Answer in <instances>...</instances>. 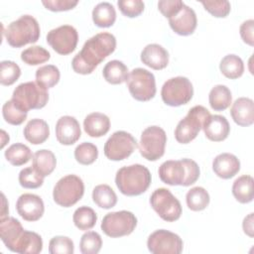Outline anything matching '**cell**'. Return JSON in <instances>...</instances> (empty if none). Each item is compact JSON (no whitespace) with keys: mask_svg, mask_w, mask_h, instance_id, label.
Listing matches in <instances>:
<instances>
[{"mask_svg":"<svg viewBox=\"0 0 254 254\" xmlns=\"http://www.w3.org/2000/svg\"><path fill=\"white\" fill-rule=\"evenodd\" d=\"M116 49V39L108 32H102L88 39L80 52L71 61L73 71L89 74L95 67Z\"/></svg>","mask_w":254,"mask_h":254,"instance_id":"obj_1","label":"cell"},{"mask_svg":"<svg viewBox=\"0 0 254 254\" xmlns=\"http://www.w3.org/2000/svg\"><path fill=\"white\" fill-rule=\"evenodd\" d=\"M161 181L170 186L189 187L199 178V167L191 159L169 160L159 167Z\"/></svg>","mask_w":254,"mask_h":254,"instance_id":"obj_2","label":"cell"},{"mask_svg":"<svg viewBox=\"0 0 254 254\" xmlns=\"http://www.w3.org/2000/svg\"><path fill=\"white\" fill-rule=\"evenodd\" d=\"M151 173L143 165L134 164L120 168L115 176V184L121 193L135 196L145 192L151 185Z\"/></svg>","mask_w":254,"mask_h":254,"instance_id":"obj_3","label":"cell"},{"mask_svg":"<svg viewBox=\"0 0 254 254\" xmlns=\"http://www.w3.org/2000/svg\"><path fill=\"white\" fill-rule=\"evenodd\" d=\"M40 25L31 15H23L11 22L4 31L7 43L13 48H21L36 43L40 38Z\"/></svg>","mask_w":254,"mask_h":254,"instance_id":"obj_4","label":"cell"},{"mask_svg":"<svg viewBox=\"0 0 254 254\" xmlns=\"http://www.w3.org/2000/svg\"><path fill=\"white\" fill-rule=\"evenodd\" d=\"M209 115V111L201 105H195L190 108L175 129L176 140L181 144H188L192 141L202 129V125Z\"/></svg>","mask_w":254,"mask_h":254,"instance_id":"obj_5","label":"cell"},{"mask_svg":"<svg viewBox=\"0 0 254 254\" xmlns=\"http://www.w3.org/2000/svg\"><path fill=\"white\" fill-rule=\"evenodd\" d=\"M84 193L82 180L76 175H66L60 179L53 190V197L57 204L70 207L81 199Z\"/></svg>","mask_w":254,"mask_h":254,"instance_id":"obj_6","label":"cell"},{"mask_svg":"<svg viewBox=\"0 0 254 254\" xmlns=\"http://www.w3.org/2000/svg\"><path fill=\"white\" fill-rule=\"evenodd\" d=\"M12 99L19 103L25 110L41 109L49 100L48 89L37 82L28 81L20 83L13 91Z\"/></svg>","mask_w":254,"mask_h":254,"instance_id":"obj_7","label":"cell"},{"mask_svg":"<svg viewBox=\"0 0 254 254\" xmlns=\"http://www.w3.org/2000/svg\"><path fill=\"white\" fill-rule=\"evenodd\" d=\"M167 143V135L159 126L147 127L141 134L138 144L139 152L148 161H157L163 157Z\"/></svg>","mask_w":254,"mask_h":254,"instance_id":"obj_8","label":"cell"},{"mask_svg":"<svg viewBox=\"0 0 254 254\" xmlns=\"http://www.w3.org/2000/svg\"><path fill=\"white\" fill-rule=\"evenodd\" d=\"M193 95V87L189 78L176 76L168 79L162 86L161 96L169 106H181L190 101Z\"/></svg>","mask_w":254,"mask_h":254,"instance_id":"obj_9","label":"cell"},{"mask_svg":"<svg viewBox=\"0 0 254 254\" xmlns=\"http://www.w3.org/2000/svg\"><path fill=\"white\" fill-rule=\"evenodd\" d=\"M137 225L136 216L128 210L113 211L105 214L101 222V230L111 238L131 234Z\"/></svg>","mask_w":254,"mask_h":254,"instance_id":"obj_10","label":"cell"},{"mask_svg":"<svg viewBox=\"0 0 254 254\" xmlns=\"http://www.w3.org/2000/svg\"><path fill=\"white\" fill-rule=\"evenodd\" d=\"M126 82L130 94L138 101L151 100L156 94L155 76L145 68H134L129 73Z\"/></svg>","mask_w":254,"mask_h":254,"instance_id":"obj_11","label":"cell"},{"mask_svg":"<svg viewBox=\"0 0 254 254\" xmlns=\"http://www.w3.org/2000/svg\"><path fill=\"white\" fill-rule=\"evenodd\" d=\"M150 204L165 221L173 222L181 217V202L168 189L160 188L154 190L150 196Z\"/></svg>","mask_w":254,"mask_h":254,"instance_id":"obj_12","label":"cell"},{"mask_svg":"<svg viewBox=\"0 0 254 254\" xmlns=\"http://www.w3.org/2000/svg\"><path fill=\"white\" fill-rule=\"evenodd\" d=\"M137 140L126 131L114 132L104 144V155L111 161L127 159L135 150Z\"/></svg>","mask_w":254,"mask_h":254,"instance_id":"obj_13","label":"cell"},{"mask_svg":"<svg viewBox=\"0 0 254 254\" xmlns=\"http://www.w3.org/2000/svg\"><path fill=\"white\" fill-rule=\"evenodd\" d=\"M147 247L153 254H180L183 251L184 243L178 234L159 229L150 234Z\"/></svg>","mask_w":254,"mask_h":254,"instance_id":"obj_14","label":"cell"},{"mask_svg":"<svg viewBox=\"0 0 254 254\" xmlns=\"http://www.w3.org/2000/svg\"><path fill=\"white\" fill-rule=\"evenodd\" d=\"M78 34L74 27L63 25L51 30L47 35V43L55 52L65 56L72 53L77 45Z\"/></svg>","mask_w":254,"mask_h":254,"instance_id":"obj_15","label":"cell"},{"mask_svg":"<svg viewBox=\"0 0 254 254\" xmlns=\"http://www.w3.org/2000/svg\"><path fill=\"white\" fill-rule=\"evenodd\" d=\"M18 214L27 221L39 220L45 211L43 199L34 193L21 194L16 202Z\"/></svg>","mask_w":254,"mask_h":254,"instance_id":"obj_16","label":"cell"},{"mask_svg":"<svg viewBox=\"0 0 254 254\" xmlns=\"http://www.w3.org/2000/svg\"><path fill=\"white\" fill-rule=\"evenodd\" d=\"M169 24L172 30L178 35H191L197 25L195 12L188 5L184 4L182 9L176 15L169 18Z\"/></svg>","mask_w":254,"mask_h":254,"instance_id":"obj_17","label":"cell"},{"mask_svg":"<svg viewBox=\"0 0 254 254\" xmlns=\"http://www.w3.org/2000/svg\"><path fill=\"white\" fill-rule=\"evenodd\" d=\"M81 135L78 121L69 115L62 116L56 124V137L62 145L74 144Z\"/></svg>","mask_w":254,"mask_h":254,"instance_id":"obj_18","label":"cell"},{"mask_svg":"<svg viewBox=\"0 0 254 254\" xmlns=\"http://www.w3.org/2000/svg\"><path fill=\"white\" fill-rule=\"evenodd\" d=\"M205 137L213 142L225 140L230 131V126L227 119L222 115H209L202 125Z\"/></svg>","mask_w":254,"mask_h":254,"instance_id":"obj_19","label":"cell"},{"mask_svg":"<svg viewBox=\"0 0 254 254\" xmlns=\"http://www.w3.org/2000/svg\"><path fill=\"white\" fill-rule=\"evenodd\" d=\"M230 114L233 121L243 127H247L254 122V102L248 97L237 98L231 106Z\"/></svg>","mask_w":254,"mask_h":254,"instance_id":"obj_20","label":"cell"},{"mask_svg":"<svg viewBox=\"0 0 254 254\" xmlns=\"http://www.w3.org/2000/svg\"><path fill=\"white\" fill-rule=\"evenodd\" d=\"M24 230L21 222L15 217L5 216L0 218V237L9 250L13 251Z\"/></svg>","mask_w":254,"mask_h":254,"instance_id":"obj_21","label":"cell"},{"mask_svg":"<svg viewBox=\"0 0 254 254\" xmlns=\"http://www.w3.org/2000/svg\"><path fill=\"white\" fill-rule=\"evenodd\" d=\"M141 61L147 66L160 70L169 64V54L165 48L159 44L147 45L141 53Z\"/></svg>","mask_w":254,"mask_h":254,"instance_id":"obj_22","label":"cell"},{"mask_svg":"<svg viewBox=\"0 0 254 254\" xmlns=\"http://www.w3.org/2000/svg\"><path fill=\"white\" fill-rule=\"evenodd\" d=\"M212 170L221 179H231L239 172L240 161L233 154L222 153L213 159Z\"/></svg>","mask_w":254,"mask_h":254,"instance_id":"obj_23","label":"cell"},{"mask_svg":"<svg viewBox=\"0 0 254 254\" xmlns=\"http://www.w3.org/2000/svg\"><path fill=\"white\" fill-rule=\"evenodd\" d=\"M85 133L94 138L104 136L110 129V119L107 115L100 112L88 114L83 121Z\"/></svg>","mask_w":254,"mask_h":254,"instance_id":"obj_24","label":"cell"},{"mask_svg":"<svg viewBox=\"0 0 254 254\" xmlns=\"http://www.w3.org/2000/svg\"><path fill=\"white\" fill-rule=\"evenodd\" d=\"M50 136V127L48 123L39 118L30 120L24 128L25 139L33 145L43 144Z\"/></svg>","mask_w":254,"mask_h":254,"instance_id":"obj_25","label":"cell"},{"mask_svg":"<svg viewBox=\"0 0 254 254\" xmlns=\"http://www.w3.org/2000/svg\"><path fill=\"white\" fill-rule=\"evenodd\" d=\"M42 250V237L36 232L24 230L22 236L19 238L13 249V252L20 254H38Z\"/></svg>","mask_w":254,"mask_h":254,"instance_id":"obj_26","label":"cell"},{"mask_svg":"<svg viewBox=\"0 0 254 254\" xmlns=\"http://www.w3.org/2000/svg\"><path fill=\"white\" fill-rule=\"evenodd\" d=\"M57 159L55 154L47 149L37 151L33 155V168L42 176L47 177L51 175L56 169Z\"/></svg>","mask_w":254,"mask_h":254,"instance_id":"obj_27","label":"cell"},{"mask_svg":"<svg viewBox=\"0 0 254 254\" xmlns=\"http://www.w3.org/2000/svg\"><path fill=\"white\" fill-rule=\"evenodd\" d=\"M104 79L111 84H120L127 81L129 72L124 63L118 60L108 62L102 70Z\"/></svg>","mask_w":254,"mask_h":254,"instance_id":"obj_28","label":"cell"},{"mask_svg":"<svg viewBox=\"0 0 254 254\" xmlns=\"http://www.w3.org/2000/svg\"><path fill=\"white\" fill-rule=\"evenodd\" d=\"M93 23L100 28L111 27L116 20V11L109 2H100L92 10Z\"/></svg>","mask_w":254,"mask_h":254,"instance_id":"obj_29","label":"cell"},{"mask_svg":"<svg viewBox=\"0 0 254 254\" xmlns=\"http://www.w3.org/2000/svg\"><path fill=\"white\" fill-rule=\"evenodd\" d=\"M232 194L240 203H248L253 200V178L243 175L237 178L232 185Z\"/></svg>","mask_w":254,"mask_h":254,"instance_id":"obj_30","label":"cell"},{"mask_svg":"<svg viewBox=\"0 0 254 254\" xmlns=\"http://www.w3.org/2000/svg\"><path fill=\"white\" fill-rule=\"evenodd\" d=\"M210 107L215 111H223L228 108L232 101L230 89L226 85L217 84L211 88L208 94Z\"/></svg>","mask_w":254,"mask_h":254,"instance_id":"obj_31","label":"cell"},{"mask_svg":"<svg viewBox=\"0 0 254 254\" xmlns=\"http://www.w3.org/2000/svg\"><path fill=\"white\" fill-rule=\"evenodd\" d=\"M219 69L227 78L236 79L243 74L244 64L238 56L230 54L222 58L219 64Z\"/></svg>","mask_w":254,"mask_h":254,"instance_id":"obj_32","label":"cell"},{"mask_svg":"<svg viewBox=\"0 0 254 254\" xmlns=\"http://www.w3.org/2000/svg\"><path fill=\"white\" fill-rule=\"evenodd\" d=\"M94 203L104 209H109L117 203V195L108 185H98L92 190Z\"/></svg>","mask_w":254,"mask_h":254,"instance_id":"obj_33","label":"cell"},{"mask_svg":"<svg viewBox=\"0 0 254 254\" xmlns=\"http://www.w3.org/2000/svg\"><path fill=\"white\" fill-rule=\"evenodd\" d=\"M6 160L13 166H22L28 163L32 158V152L30 148L23 143H15L11 145L5 151Z\"/></svg>","mask_w":254,"mask_h":254,"instance_id":"obj_34","label":"cell"},{"mask_svg":"<svg viewBox=\"0 0 254 254\" xmlns=\"http://www.w3.org/2000/svg\"><path fill=\"white\" fill-rule=\"evenodd\" d=\"M2 114L7 123L11 125H21L27 119L28 111L11 98L4 103Z\"/></svg>","mask_w":254,"mask_h":254,"instance_id":"obj_35","label":"cell"},{"mask_svg":"<svg viewBox=\"0 0 254 254\" xmlns=\"http://www.w3.org/2000/svg\"><path fill=\"white\" fill-rule=\"evenodd\" d=\"M209 194L202 187H194L186 194L188 207L192 211H200L206 208L209 203Z\"/></svg>","mask_w":254,"mask_h":254,"instance_id":"obj_36","label":"cell"},{"mask_svg":"<svg viewBox=\"0 0 254 254\" xmlns=\"http://www.w3.org/2000/svg\"><path fill=\"white\" fill-rule=\"evenodd\" d=\"M72 220L79 230L85 231L91 229L95 225L97 215L91 207L83 205L75 209L72 215Z\"/></svg>","mask_w":254,"mask_h":254,"instance_id":"obj_37","label":"cell"},{"mask_svg":"<svg viewBox=\"0 0 254 254\" xmlns=\"http://www.w3.org/2000/svg\"><path fill=\"white\" fill-rule=\"evenodd\" d=\"M60 77V70L54 64L43 65L36 70V82L47 89L55 86L59 82Z\"/></svg>","mask_w":254,"mask_h":254,"instance_id":"obj_38","label":"cell"},{"mask_svg":"<svg viewBox=\"0 0 254 254\" xmlns=\"http://www.w3.org/2000/svg\"><path fill=\"white\" fill-rule=\"evenodd\" d=\"M51 54L41 46H32L21 53V60L29 65H38L48 62Z\"/></svg>","mask_w":254,"mask_h":254,"instance_id":"obj_39","label":"cell"},{"mask_svg":"<svg viewBox=\"0 0 254 254\" xmlns=\"http://www.w3.org/2000/svg\"><path fill=\"white\" fill-rule=\"evenodd\" d=\"M98 157L97 147L90 142H83L74 149V158L81 165H90Z\"/></svg>","mask_w":254,"mask_h":254,"instance_id":"obj_40","label":"cell"},{"mask_svg":"<svg viewBox=\"0 0 254 254\" xmlns=\"http://www.w3.org/2000/svg\"><path fill=\"white\" fill-rule=\"evenodd\" d=\"M21 75L20 66L13 61H2L0 63V83L12 85Z\"/></svg>","mask_w":254,"mask_h":254,"instance_id":"obj_41","label":"cell"},{"mask_svg":"<svg viewBox=\"0 0 254 254\" xmlns=\"http://www.w3.org/2000/svg\"><path fill=\"white\" fill-rule=\"evenodd\" d=\"M102 246L101 236L95 231L85 232L79 242V249L82 254H96Z\"/></svg>","mask_w":254,"mask_h":254,"instance_id":"obj_42","label":"cell"},{"mask_svg":"<svg viewBox=\"0 0 254 254\" xmlns=\"http://www.w3.org/2000/svg\"><path fill=\"white\" fill-rule=\"evenodd\" d=\"M18 179L20 185L25 189H38L44 183V177H42L32 166L21 170Z\"/></svg>","mask_w":254,"mask_h":254,"instance_id":"obj_43","label":"cell"},{"mask_svg":"<svg viewBox=\"0 0 254 254\" xmlns=\"http://www.w3.org/2000/svg\"><path fill=\"white\" fill-rule=\"evenodd\" d=\"M73 251V242L69 237L55 236L50 240L49 252L51 254H72Z\"/></svg>","mask_w":254,"mask_h":254,"instance_id":"obj_44","label":"cell"},{"mask_svg":"<svg viewBox=\"0 0 254 254\" xmlns=\"http://www.w3.org/2000/svg\"><path fill=\"white\" fill-rule=\"evenodd\" d=\"M201 4L207 12L217 18H224L230 12V3L227 0L201 1Z\"/></svg>","mask_w":254,"mask_h":254,"instance_id":"obj_45","label":"cell"},{"mask_svg":"<svg viewBox=\"0 0 254 254\" xmlns=\"http://www.w3.org/2000/svg\"><path fill=\"white\" fill-rule=\"evenodd\" d=\"M121 13L129 18L139 16L144 11V2L141 0H119L117 2Z\"/></svg>","mask_w":254,"mask_h":254,"instance_id":"obj_46","label":"cell"},{"mask_svg":"<svg viewBox=\"0 0 254 254\" xmlns=\"http://www.w3.org/2000/svg\"><path fill=\"white\" fill-rule=\"evenodd\" d=\"M184 4L181 0H161L158 2V9L165 17L171 18L182 9Z\"/></svg>","mask_w":254,"mask_h":254,"instance_id":"obj_47","label":"cell"},{"mask_svg":"<svg viewBox=\"0 0 254 254\" xmlns=\"http://www.w3.org/2000/svg\"><path fill=\"white\" fill-rule=\"evenodd\" d=\"M43 5L51 11L60 12V11H67L74 8L78 1L77 0H43Z\"/></svg>","mask_w":254,"mask_h":254,"instance_id":"obj_48","label":"cell"},{"mask_svg":"<svg viewBox=\"0 0 254 254\" xmlns=\"http://www.w3.org/2000/svg\"><path fill=\"white\" fill-rule=\"evenodd\" d=\"M240 36L244 43H246L249 46H254V20L250 19L247 21H244L239 29Z\"/></svg>","mask_w":254,"mask_h":254,"instance_id":"obj_49","label":"cell"},{"mask_svg":"<svg viewBox=\"0 0 254 254\" xmlns=\"http://www.w3.org/2000/svg\"><path fill=\"white\" fill-rule=\"evenodd\" d=\"M253 212L249 213L242 222V227L244 230V233L247 234L249 237L254 236V227H253Z\"/></svg>","mask_w":254,"mask_h":254,"instance_id":"obj_50","label":"cell"},{"mask_svg":"<svg viewBox=\"0 0 254 254\" xmlns=\"http://www.w3.org/2000/svg\"><path fill=\"white\" fill-rule=\"evenodd\" d=\"M2 195V210H1V215H0V218L2 217H5V216H8V204H7V201H6V197L4 195V193L1 194Z\"/></svg>","mask_w":254,"mask_h":254,"instance_id":"obj_51","label":"cell"}]
</instances>
